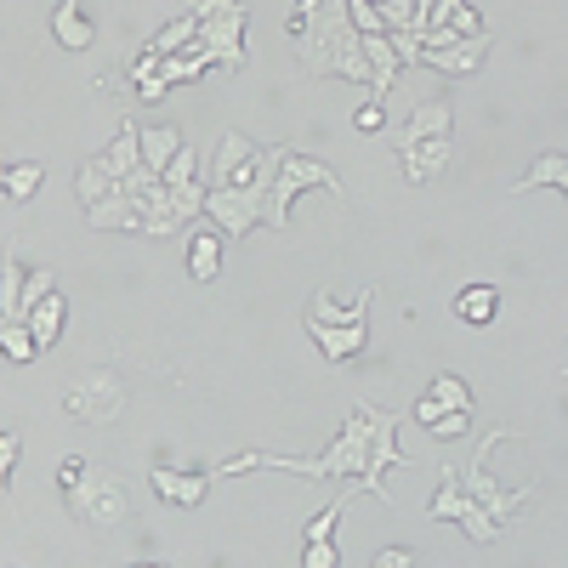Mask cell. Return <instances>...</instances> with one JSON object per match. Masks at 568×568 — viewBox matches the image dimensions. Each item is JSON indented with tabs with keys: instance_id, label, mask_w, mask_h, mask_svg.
Returning a JSON list of instances; mask_svg holds the SVG:
<instances>
[{
	"instance_id": "1f68e13d",
	"label": "cell",
	"mask_w": 568,
	"mask_h": 568,
	"mask_svg": "<svg viewBox=\"0 0 568 568\" xmlns=\"http://www.w3.org/2000/svg\"><path fill=\"white\" fill-rule=\"evenodd\" d=\"M433 398H438L444 409H455V415H471V387L460 382V375H438V382H433Z\"/></svg>"
},
{
	"instance_id": "9a60e30c",
	"label": "cell",
	"mask_w": 568,
	"mask_h": 568,
	"mask_svg": "<svg viewBox=\"0 0 568 568\" xmlns=\"http://www.w3.org/2000/svg\"><path fill=\"white\" fill-rule=\"evenodd\" d=\"M484 52H489V34L478 40H455V45H433L420 63H433L438 74H478L484 69Z\"/></svg>"
},
{
	"instance_id": "2e32d148",
	"label": "cell",
	"mask_w": 568,
	"mask_h": 568,
	"mask_svg": "<svg viewBox=\"0 0 568 568\" xmlns=\"http://www.w3.org/2000/svg\"><path fill=\"white\" fill-rule=\"evenodd\" d=\"M74 194H80V205L91 211V205H103V200H114L120 194V176H114V165H109V154H98V160H85L80 171H74Z\"/></svg>"
},
{
	"instance_id": "7a4b0ae2",
	"label": "cell",
	"mask_w": 568,
	"mask_h": 568,
	"mask_svg": "<svg viewBox=\"0 0 568 568\" xmlns=\"http://www.w3.org/2000/svg\"><path fill=\"white\" fill-rule=\"evenodd\" d=\"M187 12L205 23L200 45L211 52V63L245 69V23H251V12L240 7V0H187Z\"/></svg>"
},
{
	"instance_id": "ba28073f",
	"label": "cell",
	"mask_w": 568,
	"mask_h": 568,
	"mask_svg": "<svg viewBox=\"0 0 568 568\" xmlns=\"http://www.w3.org/2000/svg\"><path fill=\"white\" fill-rule=\"evenodd\" d=\"M364 420H369V495L393 506V489H387V471L393 466H409L404 449H398V415L393 409H375V404H358Z\"/></svg>"
},
{
	"instance_id": "3957f363",
	"label": "cell",
	"mask_w": 568,
	"mask_h": 568,
	"mask_svg": "<svg viewBox=\"0 0 568 568\" xmlns=\"http://www.w3.org/2000/svg\"><path fill=\"white\" fill-rule=\"evenodd\" d=\"M307 187H324V194H336V200H342V176L329 171L324 160L291 154V160H284V171H278V182H273V194H267V227H273V233L291 227V205L307 194Z\"/></svg>"
},
{
	"instance_id": "484cf974",
	"label": "cell",
	"mask_w": 568,
	"mask_h": 568,
	"mask_svg": "<svg viewBox=\"0 0 568 568\" xmlns=\"http://www.w3.org/2000/svg\"><path fill=\"white\" fill-rule=\"evenodd\" d=\"M353 495H358V484H342V500H329L324 511H313V517H307V529H302V546H318V540L336 535V524H342V511H347Z\"/></svg>"
},
{
	"instance_id": "4fadbf2b",
	"label": "cell",
	"mask_w": 568,
	"mask_h": 568,
	"mask_svg": "<svg viewBox=\"0 0 568 568\" xmlns=\"http://www.w3.org/2000/svg\"><path fill=\"white\" fill-rule=\"evenodd\" d=\"M364 52H369V103H387L393 80L404 74L398 45H393V34H364Z\"/></svg>"
},
{
	"instance_id": "b9f144b4",
	"label": "cell",
	"mask_w": 568,
	"mask_h": 568,
	"mask_svg": "<svg viewBox=\"0 0 568 568\" xmlns=\"http://www.w3.org/2000/svg\"><path fill=\"white\" fill-rule=\"evenodd\" d=\"M12 466H18V433L7 426V433H0V478H12Z\"/></svg>"
},
{
	"instance_id": "ee69618b",
	"label": "cell",
	"mask_w": 568,
	"mask_h": 568,
	"mask_svg": "<svg viewBox=\"0 0 568 568\" xmlns=\"http://www.w3.org/2000/svg\"><path fill=\"white\" fill-rule=\"evenodd\" d=\"M131 568H171V562H131Z\"/></svg>"
},
{
	"instance_id": "8d00e7d4",
	"label": "cell",
	"mask_w": 568,
	"mask_h": 568,
	"mask_svg": "<svg viewBox=\"0 0 568 568\" xmlns=\"http://www.w3.org/2000/svg\"><path fill=\"white\" fill-rule=\"evenodd\" d=\"M131 98H136V103H165V98H171V80H165V74H154V80L131 85Z\"/></svg>"
},
{
	"instance_id": "6da1fadb",
	"label": "cell",
	"mask_w": 568,
	"mask_h": 568,
	"mask_svg": "<svg viewBox=\"0 0 568 568\" xmlns=\"http://www.w3.org/2000/svg\"><path fill=\"white\" fill-rule=\"evenodd\" d=\"M296 58L307 80H369V52L347 0H324L318 18L296 34Z\"/></svg>"
},
{
	"instance_id": "52a82bcc",
	"label": "cell",
	"mask_w": 568,
	"mask_h": 568,
	"mask_svg": "<svg viewBox=\"0 0 568 568\" xmlns=\"http://www.w3.org/2000/svg\"><path fill=\"white\" fill-rule=\"evenodd\" d=\"M69 506H74V517H85L91 529H114L120 517L131 511V489H125V478H114V471L91 466L80 478V489H69Z\"/></svg>"
},
{
	"instance_id": "4316f807",
	"label": "cell",
	"mask_w": 568,
	"mask_h": 568,
	"mask_svg": "<svg viewBox=\"0 0 568 568\" xmlns=\"http://www.w3.org/2000/svg\"><path fill=\"white\" fill-rule=\"evenodd\" d=\"M466 484H460V471H444V484H438V495H433V511L426 517H438V524H460V511H466Z\"/></svg>"
},
{
	"instance_id": "4dcf8cb0",
	"label": "cell",
	"mask_w": 568,
	"mask_h": 568,
	"mask_svg": "<svg viewBox=\"0 0 568 568\" xmlns=\"http://www.w3.org/2000/svg\"><path fill=\"white\" fill-rule=\"evenodd\" d=\"M205 69H211V52H205V45H194V52H176V58H165V69H160V74H165L171 85H187V80H200Z\"/></svg>"
},
{
	"instance_id": "5bb4252c",
	"label": "cell",
	"mask_w": 568,
	"mask_h": 568,
	"mask_svg": "<svg viewBox=\"0 0 568 568\" xmlns=\"http://www.w3.org/2000/svg\"><path fill=\"white\" fill-rule=\"evenodd\" d=\"M449 313L460 324H471V329H489L495 313H500V291H495V284H484V278H471V284H460V291H455Z\"/></svg>"
},
{
	"instance_id": "30bf717a",
	"label": "cell",
	"mask_w": 568,
	"mask_h": 568,
	"mask_svg": "<svg viewBox=\"0 0 568 568\" xmlns=\"http://www.w3.org/2000/svg\"><path fill=\"white\" fill-rule=\"evenodd\" d=\"M149 484H154L160 500H171V506H182V511H200L205 495H211V471H205V466H154Z\"/></svg>"
},
{
	"instance_id": "7402d4cb",
	"label": "cell",
	"mask_w": 568,
	"mask_h": 568,
	"mask_svg": "<svg viewBox=\"0 0 568 568\" xmlns=\"http://www.w3.org/2000/svg\"><path fill=\"white\" fill-rule=\"evenodd\" d=\"M63 318H69V302H63L58 291L45 296V302H40V307H34L29 318H23V324L34 329V342H40V353H52V347H58V336H63Z\"/></svg>"
},
{
	"instance_id": "277c9868",
	"label": "cell",
	"mask_w": 568,
	"mask_h": 568,
	"mask_svg": "<svg viewBox=\"0 0 568 568\" xmlns=\"http://www.w3.org/2000/svg\"><path fill=\"white\" fill-rule=\"evenodd\" d=\"M511 433H506V426H495V433L478 444V455H471L466 460V471H460V484H466V495L471 500H484L495 517H500V524H506V517H517V506H529L535 500V489H500L495 484V471H489V455H495V444H506Z\"/></svg>"
},
{
	"instance_id": "9c48e42d",
	"label": "cell",
	"mask_w": 568,
	"mask_h": 568,
	"mask_svg": "<svg viewBox=\"0 0 568 568\" xmlns=\"http://www.w3.org/2000/svg\"><path fill=\"white\" fill-rule=\"evenodd\" d=\"M256 142L245 131H222L216 154H211V187H245L256 176Z\"/></svg>"
},
{
	"instance_id": "60d3db41",
	"label": "cell",
	"mask_w": 568,
	"mask_h": 568,
	"mask_svg": "<svg viewBox=\"0 0 568 568\" xmlns=\"http://www.w3.org/2000/svg\"><path fill=\"white\" fill-rule=\"evenodd\" d=\"M369 568H415V551L409 546H387V551H375Z\"/></svg>"
},
{
	"instance_id": "5b68a950",
	"label": "cell",
	"mask_w": 568,
	"mask_h": 568,
	"mask_svg": "<svg viewBox=\"0 0 568 568\" xmlns=\"http://www.w3.org/2000/svg\"><path fill=\"white\" fill-rule=\"evenodd\" d=\"M267 182H245V187H211L205 194V216L227 233V240H245L251 227L267 222Z\"/></svg>"
},
{
	"instance_id": "f35d334b",
	"label": "cell",
	"mask_w": 568,
	"mask_h": 568,
	"mask_svg": "<svg viewBox=\"0 0 568 568\" xmlns=\"http://www.w3.org/2000/svg\"><path fill=\"white\" fill-rule=\"evenodd\" d=\"M85 471H91V466H85L80 455H69V460L58 466V489H63V495H69V489H80V478H85Z\"/></svg>"
},
{
	"instance_id": "8fae6325",
	"label": "cell",
	"mask_w": 568,
	"mask_h": 568,
	"mask_svg": "<svg viewBox=\"0 0 568 568\" xmlns=\"http://www.w3.org/2000/svg\"><path fill=\"white\" fill-rule=\"evenodd\" d=\"M307 336L318 342L324 364H347V358H358V353H364L369 324H364V318H358V324H313V318H307Z\"/></svg>"
},
{
	"instance_id": "ffe728a7",
	"label": "cell",
	"mask_w": 568,
	"mask_h": 568,
	"mask_svg": "<svg viewBox=\"0 0 568 568\" xmlns=\"http://www.w3.org/2000/svg\"><path fill=\"white\" fill-rule=\"evenodd\" d=\"M222 227H200L194 240H187V273H194V284H216L222 273Z\"/></svg>"
},
{
	"instance_id": "7c38bea8",
	"label": "cell",
	"mask_w": 568,
	"mask_h": 568,
	"mask_svg": "<svg viewBox=\"0 0 568 568\" xmlns=\"http://www.w3.org/2000/svg\"><path fill=\"white\" fill-rule=\"evenodd\" d=\"M449 120H455V109L444 103V98H426V103H415V114L398 125V154H409L415 142H433V136H449Z\"/></svg>"
},
{
	"instance_id": "836d02e7",
	"label": "cell",
	"mask_w": 568,
	"mask_h": 568,
	"mask_svg": "<svg viewBox=\"0 0 568 568\" xmlns=\"http://www.w3.org/2000/svg\"><path fill=\"white\" fill-rule=\"evenodd\" d=\"M165 187H187V182H200V154L194 149H182L171 165H165V176H160Z\"/></svg>"
},
{
	"instance_id": "f546056e",
	"label": "cell",
	"mask_w": 568,
	"mask_h": 568,
	"mask_svg": "<svg viewBox=\"0 0 568 568\" xmlns=\"http://www.w3.org/2000/svg\"><path fill=\"white\" fill-rule=\"evenodd\" d=\"M0 353H7L12 364H34L40 358V342L29 324H0Z\"/></svg>"
},
{
	"instance_id": "74e56055",
	"label": "cell",
	"mask_w": 568,
	"mask_h": 568,
	"mask_svg": "<svg viewBox=\"0 0 568 568\" xmlns=\"http://www.w3.org/2000/svg\"><path fill=\"white\" fill-rule=\"evenodd\" d=\"M353 125H358L364 136H375V131H382V125H387V109H382V103H364V109L353 114Z\"/></svg>"
},
{
	"instance_id": "603a6c76",
	"label": "cell",
	"mask_w": 568,
	"mask_h": 568,
	"mask_svg": "<svg viewBox=\"0 0 568 568\" xmlns=\"http://www.w3.org/2000/svg\"><path fill=\"white\" fill-rule=\"evenodd\" d=\"M200 29H205V23H200L194 12H176V18H171V23H165V29H160V34H154L149 45H154L160 58H176V52H194V45H200Z\"/></svg>"
},
{
	"instance_id": "ac0fdd59",
	"label": "cell",
	"mask_w": 568,
	"mask_h": 568,
	"mask_svg": "<svg viewBox=\"0 0 568 568\" xmlns=\"http://www.w3.org/2000/svg\"><path fill=\"white\" fill-rule=\"evenodd\" d=\"M52 40L63 45V52H85V45L98 40L91 18L80 12V0H58V12H52Z\"/></svg>"
},
{
	"instance_id": "d590c367",
	"label": "cell",
	"mask_w": 568,
	"mask_h": 568,
	"mask_svg": "<svg viewBox=\"0 0 568 568\" xmlns=\"http://www.w3.org/2000/svg\"><path fill=\"white\" fill-rule=\"evenodd\" d=\"M466 426H471V415H455V409H444L433 426H426V433H433V438L444 444V438H466Z\"/></svg>"
},
{
	"instance_id": "e575fe53",
	"label": "cell",
	"mask_w": 568,
	"mask_h": 568,
	"mask_svg": "<svg viewBox=\"0 0 568 568\" xmlns=\"http://www.w3.org/2000/svg\"><path fill=\"white\" fill-rule=\"evenodd\" d=\"M347 12H353L358 34H387V18H382V7H375V0H347Z\"/></svg>"
},
{
	"instance_id": "f1b7e54d",
	"label": "cell",
	"mask_w": 568,
	"mask_h": 568,
	"mask_svg": "<svg viewBox=\"0 0 568 568\" xmlns=\"http://www.w3.org/2000/svg\"><path fill=\"white\" fill-rule=\"evenodd\" d=\"M369 296H375V291H358L353 307H336V302L318 291V296H313V324H358V318H369Z\"/></svg>"
},
{
	"instance_id": "7bdbcfd3",
	"label": "cell",
	"mask_w": 568,
	"mask_h": 568,
	"mask_svg": "<svg viewBox=\"0 0 568 568\" xmlns=\"http://www.w3.org/2000/svg\"><path fill=\"white\" fill-rule=\"evenodd\" d=\"M318 7H324V0H296V12H291V34H302V29L318 18Z\"/></svg>"
},
{
	"instance_id": "83f0119b",
	"label": "cell",
	"mask_w": 568,
	"mask_h": 568,
	"mask_svg": "<svg viewBox=\"0 0 568 568\" xmlns=\"http://www.w3.org/2000/svg\"><path fill=\"white\" fill-rule=\"evenodd\" d=\"M0 182H7V200H12V205H23V200H34V194H40L45 165H40V160H18V165H7V176H0Z\"/></svg>"
},
{
	"instance_id": "d6986e66",
	"label": "cell",
	"mask_w": 568,
	"mask_h": 568,
	"mask_svg": "<svg viewBox=\"0 0 568 568\" xmlns=\"http://www.w3.org/2000/svg\"><path fill=\"white\" fill-rule=\"evenodd\" d=\"M535 187H562V200H568V154H562V149L540 154L524 176L511 182V194H535Z\"/></svg>"
},
{
	"instance_id": "d6a6232c",
	"label": "cell",
	"mask_w": 568,
	"mask_h": 568,
	"mask_svg": "<svg viewBox=\"0 0 568 568\" xmlns=\"http://www.w3.org/2000/svg\"><path fill=\"white\" fill-rule=\"evenodd\" d=\"M52 291H58V273H52V267H34V273H29V284H23V318H29L45 296H52Z\"/></svg>"
},
{
	"instance_id": "d4e9b609",
	"label": "cell",
	"mask_w": 568,
	"mask_h": 568,
	"mask_svg": "<svg viewBox=\"0 0 568 568\" xmlns=\"http://www.w3.org/2000/svg\"><path fill=\"white\" fill-rule=\"evenodd\" d=\"M109 165H114V176L125 182L131 171H142V131L125 120L120 131H114V142H109Z\"/></svg>"
},
{
	"instance_id": "8992f818",
	"label": "cell",
	"mask_w": 568,
	"mask_h": 568,
	"mask_svg": "<svg viewBox=\"0 0 568 568\" xmlns=\"http://www.w3.org/2000/svg\"><path fill=\"white\" fill-rule=\"evenodd\" d=\"M63 409H69L74 420H85V426H109V420H120V409H125V375H114V369H91V375H80V382L63 393Z\"/></svg>"
},
{
	"instance_id": "cb8c5ba5",
	"label": "cell",
	"mask_w": 568,
	"mask_h": 568,
	"mask_svg": "<svg viewBox=\"0 0 568 568\" xmlns=\"http://www.w3.org/2000/svg\"><path fill=\"white\" fill-rule=\"evenodd\" d=\"M182 149H187V142H182V131H176V125H154V131H142V165L160 171V176H165V165H171Z\"/></svg>"
},
{
	"instance_id": "44dd1931",
	"label": "cell",
	"mask_w": 568,
	"mask_h": 568,
	"mask_svg": "<svg viewBox=\"0 0 568 568\" xmlns=\"http://www.w3.org/2000/svg\"><path fill=\"white\" fill-rule=\"evenodd\" d=\"M404 160V176L409 182H433L444 165H449V136H433V142H415L409 154H398Z\"/></svg>"
},
{
	"instance_id": "e0dca14e",
	"label": "cell",
	"mask_w": 568,
	"mask_h": 568,
	"mask_svg": "<svg viewBox=\"0 0 568 568\" xmlns=\"http://www.w3.org/2000/svg\"><path fill=\"white\" fill-rule=\"evenodd\" d=\"M85 222L98 227V233H142V200L114 194V200H103V205H91Z\"/></svg>"
},
{
	"instance_id": "ab89813d",
	"label": "cell",
	"mask_w": 568,
	"mask_h": 568,
	"mask_svg": "<svg viewBox=\"0 0 568 568\" xmlns=\"http://www.w3.org/2000/svg\"><path fill=\"white\" fill-rule=\"evenodd\" d=\"M302 568H336V546H329V540L302 546Z\"/></svg>"
}]
</instances>
